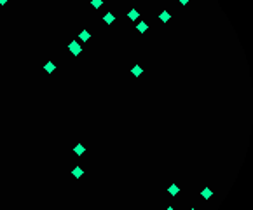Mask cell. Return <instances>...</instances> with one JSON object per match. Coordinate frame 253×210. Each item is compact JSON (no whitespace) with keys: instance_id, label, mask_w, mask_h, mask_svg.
<instances>
[{"instance_id":"obj_4","label":"cell","mask_w":253,"mask_h":210,"mask_svg":"<svg viewBox=\"0 0 253 210\" xmlns=\"http://www.w3.org/2000/svg\"><path fill=\"white\" fill-rule=\"evenodd\" d=\"M79 39H80V40H82V42H87V40H89V39H91V33H89V32H87V30H82V32H80V33H79Z\"/></svg>"},{"instance_id":"obj_1","label":"cell","mask_w":253,"mask_h":210,"mask_svg":"<svg viewBox=\"0 0 253 210\" xmlns=\"http://www.w3.org/2000/svg\"><path fill=\"white\" fill-rule=\"evenodd\" d=\"M68 49H70V53H72L73 56H79V54L82 53V46H80L77 40H72V42L68 44Z\"/></svg>"},{"instance_id":"obj_15","label":"cell","mask_w":253,"mask_h":210,"mask_svg":"<svg viewBox=\"0 0 253 210\" xmlns=\"http://www.w3.org/2000/svg\"><path fill=\"white\" fill-rule=\"evenodd\" d=\"M7 2H9V0H0V5H5Z\"/></svg>"},{"instance_id":"obj_8","label":"cell","mask_w":253,"mask_h":210,"mask_svg":"<svg viewBox=\"0 0 253 210\" xmlns=\"http://www.w3.org/2000/svg\"><path fill=\"white\" fill-rule=\"evenodd\" d=\"M128 18H129V19H133V21H136V19L140 18V12H138L136 9H131V11L128 12Z\"/></svg>"},{"instance_id":"obj_10","label":"cell","mask_w":253,"mask_h":210,"mask_svg":"<svg viewBox=\"0 0 253 210\" xmlns=\"http://www.w3.org/2000/svg\"><path fill=\"white\" fill-rule=\"evenodd\" d=\"M168 193H169L171 196H176V195L180 193V189H178V186H176V184H171V186L168 188Z\"/></svg>"},{"instance_id":"obj_16","label":"cell","mask_w":253,"mask_h":210,"mask_svg":"<svg viewBox=\"0 0 253 210\" xmlns=\"http://www.w3.org/2000/svg\"><path fill=\"white\" fill-rule=\"evenodd\" d=\"M166 210H175V209H173V207H168V209H166Z\"/></svg>"},{"instance_id":"obj_5","label":"cell","mask_w":253,"mask_h":210,"mask_svg":"<svg viewBox=\"0 0 253 210\" xmlns=\"http://www.w3.org/2000/svg\"><path fill=\"white\" fill-rule=\"evenodd\" d=\"M44 70H45V72H47V74H52V72H54V70H56V65H54V63H52V61H47V63H45V65H44Z\"/></svg>"},{"instance_id":"obj_2","label":"cell","mask_w":253,"mask_h":210,"mask_svg":"<svg viewBox=\"0 0 253 210\" xmlns=\"http://www.w3.org/2000/svg\"><path fill=\"white\" fill-rule=\"evenodd\" d=\"M136 30H138V33H145V32L148 30V23H145V21H138V23H136Z\"/></svg>"},{"instance_id":"obj_17","label":"cell","mask_w":253,"mask_h":210,"mask_svg":"<svg viewBox=\"0 0 253 210\" xmlns=\"http://www.w3.org/2000/svg\"><path fill=\"white\" fill-rule=\"evenodd\" d=\"M190 210H196V209H190Z\"/></svg>"},{"instance_id":"obj_14","label":"cell","mask_w":253,"mask_h":210,"mask_svg":"<svg viewBox=\"0 0 253 210\" xmlns=\"http://www.w3.org/2000/svg\"><path fill=\"white\" fill-rule=\"evenodd\" d=\"M178 2H180V4H182V5H187V4H189V2H190V0H178Z\"/></svg>"},{"instance_id":"obj_9","label":"cell","mask_w":253,"mask_h":210,"mask_svg":"<svg viewBox=\"0 0 253 210\" xmlns=\"http://www.w3.org/2000/svg\"><path fill=\"white\" fill-rule=\"evenodd\" d=\"M131 74H133V75H136V77H140V75L143 74V68H141L140 65H135V67L131 68Z\"/></svg>"},{"instance_id":"obj_6","label":"cell","mask_w":253,"mask_h":210,"mask_svg":"<svg viewBox=\"0 0 253 210\" xmlns=\"http://www.w3.org/2000/svg\"><path fill=\"white\" fill-rule=\"evenodd\" d=\"M73 152H75V154H77V156H82V154H84V152H86V147H84V145H82V144H77V145H75V147H73Z\"/></svg>"},{"instance_id":"obj_3","label":"cell","mask_w":253,"mask_h":210,"mask_svg":"<svg viewBox=\"0 0 253 210\" xmlns=\"http://www.w3.org/2000/svg\"><path fill=\"white\" fill-rule=\"evenodd\" d=\"M103 21H105V23H107V25H112V23H114V21H115V16H114V14H112V12H107V14H105V16H103Z\"/></svg>"},{"instance_id":"obj_7","label":"cell","mask_w":253,"mask_h":210,"mask_svg":"<svg viewBox=\"0 0 253 210\" xmlns=\"http://www.w3.org/2000/svg\"><path fill=\"white\" fill-rule=\"evenodd\" d=\"M72 175H73V177H75V179H80V177H82V175H84V170H82V168H80V166H75V168H73V170H72Z\"/></svg>"},{"instance_id":"obj_13","label":"cell","mask_w":253,"mask_h":210,"mask_svg":"<svg viewBox=\"0 0 253 210\" xmlns=\"http://www.w3.org/2000/svg\"><path fill=\"white\" fill-rule=\"evenodd\" d=\"M91 4H93V7H96V9H100V7L103 5V0H91Z\"/></svg>"},{"instance_id":"obj_11","label":"cell","mask_w":253,"mask_h":210,"mask_svg":"<svg viewBox=\"0 0 253 210\" xmlns=\"http://www.w3.org/2000/svg\"><path fill=\"white\" fill-rule=\"evenodd\" d=\"M201 196H203L204 200H210V198L213 196V191H211V189H208V188H204V189L201 191Z\"/></svg>"},{"instance_id":"obj_12","label":"cell","mask_w":253,"mask_h":210,"mask_svg":"<svg viewBox=\"0 0 253 210\" xmlns=\"http://www.w3.org/2000/svg\"><path fill=\"white\" fill-rule=\"evenodd\" d=\"M159 18H161V21H164V23H166V21H169V19H171V14H169L168 11H162V12L159 14Z\"/></svg>"}]
</instances>
